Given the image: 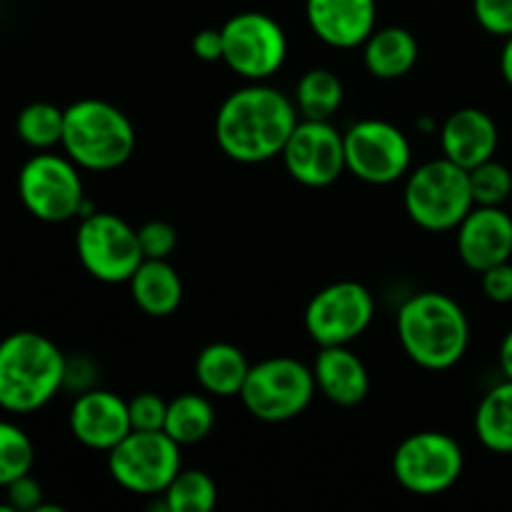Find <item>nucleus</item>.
<instances>
[{"mask_svg": "<svg viewBox=\"0 0 512 512\" xmlns=\"http://www.w3.org/2000/svg\"><path fill=\"white\" fill-rule=\"evenodd\" d=\"M295 125V100L273 85L253 83L223 100L215 118V140L230 160L265 163L283 153Z\"/></svg>", "mask_w": 512, "mask_h": 512, "instance_id": "obj_1", "label": "nucleus"}, {"mask_svg": "<svg viewBox=\"0 0 512 512\" xmlns=\"http://www.w3.org/2000/svg\"><path fill=\"white\" fill-rule=\"evenodd\" d=\"M398 338L415 365L425 370H448L468 353V315L450 295L425 290L405 300L398 310Z\"/></svg>", "mask_w": 512, "mask_h": 512, "instance_id": "obj_2", "label": "nucleus"}, {"mask_svg": "<svg viewBox=\"0 0 512 512\" xmlns=\"http://www.w3.org/2000/svg\"><path fill=\"white\" fill-rule=\"evenodd\" d=\"M68 358L58 345L33 330L0 340V408L28 415L45 408L65 388Z\"/></svg>", "mask_w": 512, "mask_h": 512, "instance_id": "obj_3", "label": "nucleus"}, {"mask_svg": "<svg viewBox=\"0 0 512 512\" xmlns=\"http://www.w3.org/2000/svg\"><path fill=\"white\" fill-rule=\"evenodd\" d=\"M135 128L118 105L98 98H83L65 108V155L78 168L115 170L130 160L135 150Z\"/></svg>", "mask_w": 512, "mask_h": 512, "instance_id": "obj_4", "label": "nucleus"}, {"mask_svg": "<svg viewBox=\"0 0 512 512\" xmlns=\"http://www.w3.org/2000/svg\"><path fill=\"white\" fill-rule=\"evenodd\" d=\"M403 200L410 220L430 233L455 230L475 208L470 173L445 155L428 160L408 175Z\"/></svg>", "mask_w": 512, "mask_h": 512, "instance_id": "obj_5", "label": "nucleus"}, {"mask_svg": "<svg viewBox=\"0 0 512 512\" xmlns=\"http://www.w3.org/2000/svg\"><path fill=\"white\" fill-rule=\"evenodd\" d=\"M315 393L318 385H315L313 368L280 355L250 365L240 400L253 418L263 423H285L305 413Z\"/></svg>", "mask_w": 512, "mask_h": 512, "instance_id": "obj_6", "label": "nucleus"}, {"mask_svg": "<svg viewBox=\"0 0 512 512\" xmlns=\"http://www.w3.org/2000/svg\"><path fill=\"white\" fill-rule=\"evenodd\" d=\"M18 195L33 218L43 223H65L75 215L93 213L85 203L83 178L68 155L38 153L18 173Z\"/></svg>", "mask_w": 512, "mask_h": 512, "instance_id": "obj_7", "label": "nucleus"}, {"mask_svg": "<svg viewBox=\"0 0 512 512\" xmlns=\"http://www.w3.org/2000/svg\"><path fill=\"white\" fill-rule=\"evenodd\" d=\"M180 448L165 430H130L108 450V473L128 493L163 495L183 470Z\"/></svg>", "mask_w": 512, "mask_h": 512, "instance_id": "obj_8", "label": "nucleus"}, {"mask_svg": "<svg viewBox=\"0 0 512 512\" xmlns=\"http://www.w3.org/2000/svg\"><path fill=\"white\" fill-rule=\"evenodd\" d=\"M463 468L465 455L460 443L453 435L438 430L408 435L393 455V475L400 488L423 498L453 488Z\"/></svg>", "mask_w": 512, "mask_h": 512, "instance_id": "obj_9", "label": "nucleus"}, {"mask_svg": "<svg viewBox=\"0 0 512 512\" xmlns=\"http://www.w3.org/2000/svg\"><path fill=\"white\" fill-rule=\"evenodd\" d=\"M75 250L80 265L100 283H128L145 260L138 230L115 213L103 210L83 215L75 235Z\"/></svg>", "mask_w": 512, "mask_h": 512, "instance_id": "obj_10", "label": "nucleus"}, {"mask_svg": "<svg viewBox=\"0 0 512 512\" xmlns=\"http://www.w3.org/2000/svg\"><path fill=\"white\" fill-rule=\"evenodd\" d=\"M223 63L250 83H263L283 68L288 58V38L283 25L270 15L248 10L220 28Z\"/></svg>", "mask_w": 512, "mask_h": 512, "instance_id": "obj_11", "label": "nucleus"}, {"mask_svg": "<svg viewBox=\"0 0 512 512\" xmlns=\"http://www.w3.org/2000/svg\"><path fill=\"white\" fill-rule=\"evenodd\" d=\"M343 140L345 165L365 183L390 185L410 173L413 148L408 135L388 120H358L343 133Z\"/></svg>", "mask_w": 512, "mask_h": 512, "instance_id": "obj_12", "label": "nucleus"}, {"mask_svg": "<svg viewBox=\"0 0 512 512\" xmlns=\"http://www.w3.org/2000/svg\"><path fill=\"white\" fill-rule=\"evenodd\" d=\"M373 318V293L355 280H338L310 298L305 308V330L320 348L350 345L370 328Z\"/></svg>", "mask_w": 512, "mask_h": 512, "instance_id": "obj_13", "label": "nucleus"}, {"mask_svg": "<svg viewBox=\"0 0 512 512\" xmlns=\"http://www.w3.org/2000/svg\"><path fill=\"white\" fill-rule=\"evenodd\" d=\"M280 155L290 178L308 188L333 185L348 170L343 133L330 120H298Z\"/></svg>", "mask_w": 512, "mask_h": 512, "instance_id": "obj_14", "label": "nucleus"}, {"mask_svg": "<svg viewBox=\"0 0 512 512\" xmlns=\"http://www.w3.org/2000/svg\"><path fill=\"white\" fill-rule=\"evenodd\" d=\"M70 433L78 443L90 450H113L133 430L128 413V400L110 390L90 388L78 393L70 408Z\"/></svg>", "mask_w": 512, "mask_h": 512, "instance_id": "obj_15", "label": "nucleus"}, {"mask_svg": "<svg viewBox=\"0 0 512 512\" xmlns=\"http://www.w3.org/2000/svg\"><path fill=\"white\" fill-rule=\"evenodd\" d=\"M455 230L460 260L475 273L510 260L512 218L503 205H475Z\"/></svg>", "mask_w": 512, "mask_h": 512, "instance_id": "obj_16", "label": "nucleus"}, {"mask_svg": "<svg viewBox=\"0 0 512 512\" xmlns=\"http://www.w3.org/2000/svg\"><path fill=\"white\" fill-rule=\"evenodd\" d=\"M310 30L333 48H358L378 23V0H305Z\"/></svg>", "mask_w": 512, "mask_h": 512, "instance_id": "obj_17", "label": "nucleus"}, {"mask_svg": "<svg viewBox=\"0 0 512 512\" xmlns=\"http://www.w3.org/2000/svg\"><path fill=\"white\" fill-rule=\"evenodd\" d=\"M498 143V123L493 120V115L480 108L455 110L440 128L443 155L465 170H473L485 160L495 158Z\"/></svg>", "mask_w": 512, "mask_h": 512, "instance_id": "obj_18", "label": "nucleus"}, {"mask_svg": "<svg viewBox=\"0 0 512 512\" xmlns=\"http://www.w3.org/2000/svg\"><path fill=\"white\" fill-rule=\"evenodd\" d=\"M315 385L335 405L353 408L363 403L370 393V375L363 360L348 345L320 348L313 363Z\"/></svg>", "mask_w": 512, "mask_h": 512, "instance_id": "obj_19", "label": "nucleus"}, {"mask_svg": "<svg viewBox=\"0 0 512 512\" xmlns=\"http://www.w3.org/2000/svg\"><path fill=\"white\" fill-rule=\"evenodd\" d=\"M128 283L135 305L150 318H168L183 303V280L168 260L145 258Z\"/></svg>", "mask_w": 512, "mask_h": 512, "instance_id": "obj_20", "label": "nucleus"}, {"mask_svg": "<svg viewBox=\"0 0 512 512\" xmlns=\"http://www.w3.org/2000/svg\"><path fill=\"white\" fill-rule=\"evenodd\" d=\"M420 55L418 38L408 28H375L363 43V63L380 80H398L415 68Z\"/></svg>", "mask_w": 512, "mask_h": 512, "instance_id": "obj_21", "label": "nucleus"}, {"mask_svg": "<svg viewBox=\"0 0 512 512\" xmlns=\"http://www.w3.org/2000/svg\"><path fill=\"white\" fill-rule=\"evenodd\" d=\"M250 363L238 345L210 343L205 345L195 360V378L205 393L215 398H240Z\"/></svg>", "mask_w": 512, "mask_h": 512, "instance_id": "obj_22", "label": "nucleus"}, {"mask_svg": "<svg viewBox=\"0 0 512 512\" xmlns=\"http://www.w3.org/2000/svg\"><path fill=\"white\" fill-rule=\"evenodd\" d=\"M475 433L488 450L512 453V380L490 388L475 410Z\"/></svg>", "mask_w": 512, "mask_h": 512, "instance_id": "obj_23", "label": "nucleus"}, {"mask_svg": "<svg viewBox=\"0 0 512 512\" xmlns=\"http://www.w3.org/2000/svg\"><path fill=\"white\" fill-rule=\"evenodd\" d=\"M215 428V410L205 395L185 393L168 403L165 433L178 445H195L208 438Z\"/></svg>", "mask_w": 512, "mask_h": 512, "instance_id": "obj_24", "label": "nucleus"}, {"mask_svg": "<svg viewBox=\"0 0 512 512\" xmlns=\"http://www.w3.org/2000/svg\"><path fill=\"white\" fill-rule=\"evenodd\" d=\"M343 98V80L328 68L308 70L295 85V108L308 120H330L343 105Z\"/></svg>", "mask_w": 512, "mask_h": 512, "instance_id": "obj_25", "label": "nucleus"}, {"mask_svg": "<svg viewBox=\"0 0 512 512\" xmlns=\"http://www.w3.org/2000/svg\"><path fill=\"white\" fill-rule=\"evenodd\" d=\"M218 503V485L203 470H180L163 493L168 512H210Z\"/></svg>", "mask_w": 512, "mask_h": 512, "instance_id": "obj_26", "label": "nucleus"}, {"mask_svg": "<svg viewBox=\"0 0 512 512\" xmlns=\"http://www.w3.org/2000/svg\"><path fill=\"white\" fill-rule=\"evenodd\" d=\"M65 110L53 103H30L25 105L15 120V133L25 145L35 150H50L63 140Z\"/></svg>", "mask_w": 512, "mask_h": 512, "instance_id": "obj_27", "label": "nucleus"}, {"mask_svg": "<svg viewBox=\"0 0 512 512\" xmlns=\"http://www.w3.org/2000/svg\"><path fill=\"white\" fill-rule=\"evenodd\" d=\"M35 463L33 440L20 425L0 420V488L28 475Z\"/></svg>", "mask_w": 512, "mask_h": 512, "instance_id": "obj_28", "label": "nucleus"}, {"mask_svg": "<svg viewBox=\"0 0 512 512\" xmlns=\"http://www.w3.org/2000/svg\"><path fill=\"white\" fill-rule=\"evenodd\" d=\"M475 205H503L512 195V173L495 158L468 170Z\"/></svg>", "mask_w": 512, "mask_h": 512, "instance_id": "obj_29", "label": "nucleus"}, {"mask_svg": "<svg viewBox=\"0 0 512 512\" xmlns=\"http://www.w3.org/2000/svg\"><path fill=\"white\" fill-rule=\"evenodd\" d=\"M138 240L145 258L168 260L175 253V248H178V230L170 223H165V220H148L138 230Z\"/></svg>", "mask_w": 512, "mask_h": 512, "instance_id": "obj_30", "label": "nucleus"}, {"mask_svg": "<svg viewBox=\"0 0 512 512\" xmlns=\"http://www.w3.org/2000/svg\"><path fill=\"white\" fill-rule=\"evenodd\" d=\"M128 413L133 430H163L168 403L155 393H140L128 400Z\"/></svg>", "mask_w": 512, "mask_h": 512, "instance_id": "obj_31", "label": "nucleus"}, {"mask_svg": "<svg viewBox=\"0 0 512 512\" xmlns=\"http://www.w3.org/2000/svg\"><path fill=\"white\" fill-rule=\"evenodd\" d=\"M473 13L485 33L495 38L512 35V0H473Z\"/></svg>", "mask_w": 512, "mask_h": 512, "instance_id": "obj_32", "label": "nucleus"}, {"mask_svg": "<svg viewBox=\"0 0 512 512\" xmlns=\"http://www.w3.org/2000/svg\"><path fill=\"white\" fill-rule=\"evenodd\" d=\"M5 503L13 512H38L43 505V488L33 475H20L18 480L5 485Z\"/></svg>", "mask_w": 512, "mask_h": 512, "instance_id": "obj_33", "label": "nucleus"}, {"mask_svg": "<svg viewBox=\"0 0 512 512\" xmlns=\"http://www.w3.org/2000/svg\"><path fill=\"white\" fill-rule=\"evenodd\" d=\"M483 293L493 303H512V265L500 263L493 268L483 270Z\"/></svg>", "mask_w": 512, "mask_h": 512, "instance_id": "obj_34", "label": "nucleus"}, {"mask_svg": "<svg viewBox=\"0 0 512 512\" xmlns=\"http://www.w3.org/2000/svg\"><path fill=\"white\" fill-rule=\"evenodd\" d=\"M193 53L195 58L205 60V63L223 60V33H220V28L200 30V33L193 38Z\"/></svg>", "mask_w": 512, "mask_h": 512, "instance_id": "obj_35", "label": "nucleus"}, {"mask_svg": "<svg viewBox=\"0 0 512 512\" xmlns=\"http://www.w3.org/2000/svg\"><path fill=\"white\" fill-rule=\"evenodd\" d=\"M500 370H503V375L508 380H512V330L508 335L503 338V343H500Z\"/></svg>", "mask_w": 512, "mask_h": 512, "instance_id": "obj_36", "label": "nucleus"}, {"mask_svg": "<svg viewBox=\"0 0 512 512\" xmlns=\"http://www.w3.org/2000/svg\"><path fill=\"white\" fill-rule=\"evenodd\" d=\"M500 73H503L505 83L512 88V35L505 38L503 53H500Z\"/></svg>", "mask_w": 512, "mask_h": 512, "instance_id": "obj_37", "label": "nucleus"}]
</instances>
